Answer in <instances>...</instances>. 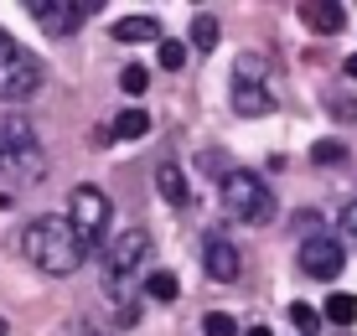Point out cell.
I'll return each mask as SVG.
<instances>
[{"mask_svg":"<svg viewBox=\"0 0 357 336\" xmlns=\"http://www.w3.org/2000/svg\"><path fill=\"white\" fill-rule=\"evenodd\" d=\"M21 248H26V259L42 269V275H52V280L73 275V269L83 264V254H89L68 217H36L26 228V238H21Z\"/></svg>","mask_w":357,"mask_h":336,"instance_id":"obj_1","label":"cell"},{"mask_svg":"<svg viewBox=\"0 0 357 336\" xmlns=\"http://www.w3.org/2000/svg\"><path fill=\"white\" fill-rule=\"evenodd\" d=\"M145 254H151V233H145V228H125L114 238V248H109V275H125L130 280V269H140Z\"/></svg>","mask_w":357,"mask_h":336,"instance_id":"obj_8","label":"cell"},{"mask_svg":"<svg viewBox=\"0 0 357 336\" xmlns=\"http://www.w3.org/2000/svg\"><path fill=\"white\" fill-rule=\"evenodd\" d=\"M321 316L331 321V326H352V321H357V295L337 290V295H331V300L321 305Z\"/></svg>","mask_w":357,"mask_h":336,"instance_id":"obj_15","label":"cell"},{"mask_svg":"<svg viewBox=\"0 0 357 336\" xmlns=\"http://www.w3.org/2000/svg\"><path fill=\"white\" fill-rule=\"evenodd\" d=\"M331 119L352 124V119H357V98H352V93H337V98H331Z\"/></svg>","mask_w":357,"mask_h":336,"instance_id":"obj_24","label":"cell"},{"mask_svg":"<svg viewBox=\"0 0 357 336\" xmlns=\"http://www.w3.org/2000/svg\"><path fill=\"white\" fill-rule=\"evenodd\" d=\"M36 83H42V62L10 31H0V98H6V104H21V98L36 93Z\"/></svg>","mask_w":357,"mask_h":336,"instance_id":"obj_3","label":"cell"},{"mask_svg":"<svg viewBox=\"0 0 357 336\" xmlns=\"http://www.w3.org/2000/svg\"><path fill=\"white\" fill-rule=\"evenodd\" d=\"M342 233H347V243L357 248V197H352L347 207H342Z\"/></svg>","mask_w":357,"mask_h":336,"instance_id":"obj_25","label":"cell"},{"mask_svg":"<svg viewBox=\"0 0 357 336\" xmlns=\"http://www.w3.org/2000/svg\"><path fill=\"white\" fill-rule=\"evenodd\" d=\"M93 10H98V0H83V6H68V0H31V16L42 21L47 31H57V36L73 31L78 16H93Z\"/></svg>","mask_w":357,"mask_h":336,"instance_id":"obj_9","label":"cell"},{"mask_svg":"<svg viewBox=\"0 0 357 336\" xmlns=\"http://www.w3.org/2000/svg\"><path fill=\"white\" fill-rule=\"evenodd\" d=\"M311 155H316V166H342V160H347V145L342 140H316Z\"/></svg>","mask_w":357,"mask_h":336,"instance_id":"obj_22","label":"cell"},{"mask_svg":"<svg viewBox=\"0 0 357 336\" xmlns=\"http://www.w3.org/2000/svg\"><path fill=\"white\" fill-rule=\"evenodd\" d=\"M155 186H161V197L171 207H187L192 202V186H187V176H181L176 160H161V166H155Z\"/></svg>","mask_w":357,"mask_h":336,"instance_id":"obj_11","label":"cell"},{"mask_svg":"<svg viewBox=\"0 0 357 336\" xmlns=\"http://www.w3.org/2000/svg\"><path fill=\"white\" fill-rule=\"evenodd\" d=\"M119 89H125L130 98H140L145 89H151V68H140V62H130V68L119 72Z\"/></svg>","mask_w":357,"mask_h":336,"instance_id":"obj_18","label":"cell"},{"mask_svg":"<svg viewBox=\"0 0 357 336\" xmlns=\"http://www.w3.org/2000/svg\"><path fill=\"white\" fill-rule=\"evenodd\" d=\"M145 135H151V114H145L140 104H130V109L114 114V140H145Z\"/></svg>","mask_w":357,"mask_h":336,"instance_id":"obj_14","label":"cell"},{"mask_svg":"<svg viewBox=\"0 0 357 336\" xmlns=\"http://www.w3.org/2000/svg\"><path fill=\"white\" fill-rule=\"evenodd\" d=\"M68 222H73V233L83 238V248L98 243L109 233V222H114V207H109V197L98 192V186H73V197H68Z\"/></svg>","mask_w":357,"mask_h":336,"instance_id":"obj_5","label":"cell"},{"mask_svg":"<svg viewBox=\"0 0 357 336\" xmlns=\"http://www.w3.org/2000/svg\"><path fill=\"white\" fill-rule=\"evenodd\" d=\"M0 166H10V176H21V181H42V171H47V155L21 114H6V124H0Z\"/></svg>","mask_w":357,"mask_h":336,"instance_id":"obj_2","label":"cell"},{"mask_svg":"<svg viewBox=\"0 0 357 336\" xmlns=\"http://www.w3.org/2000/svg\"><path fill=\"white\" fill-rule=\"evenodd\" d=\"M187 47H197V52H213V47H218V16H207V10H202V16L192 21V31H187Z\"/></svg>","mask_w":357,"mask_h":336,"instance_id":"obj_16","label":"cell"},{"mask_svg":"<svg viewBox=\"0 0 357 336\" xmlns=\"http://www.w3.org/2000/svg\"><path fill=\"white\" fill-rule=\"evenodd\" d=\"M155 57H161V68H171V72L187 68V42H166L161 36V42H155Z\"/></svg>","mask_w":357,"mask_h":336,"instance_id":"obj_21","label":"cell"},{"mask_svg":"<svg viewBox=\"0 0 357 336\" xmlns=\"http://www.w3.org/2000/svg\"><path fill=\"white\" fill-rule=\"evenodd\" d=\"M342 264H347V254H342V243L331 238V233H311V238H301V269L311 280H337Z\"/></svg>","mask_w":357,"mask_h":336,"instance_id":"obj_6","label":"cell"},{"mask_svg":"<svg viewBox=\"0 0 357 336\" xmlns=\"http://www.w3.org/2000/svg\"><path fill=\"white\" fill-rule=\"evenodd\" d=\"M202 264H207V275H213L218 284H233V280L243 275L238 243H228L223 233H207V243H202Z\"/></svg>","mask_w":357,"mask_h":336,"instance_id":"obj_7","label":"cell"},{"mask_svg":"<svg viewBox=\"0 0 357 336\" xmlns=\"http://www.w3.org/2000/svg\"><path fill=\"white\" fill-rule=\"evenodd\" d=\"M233 109H238V114H264L269 109V89L254 83V78H233Z\"/></svg>","mask_w":357,"mask_h":336,"instance_id":"obj_12","label":"cell"},{"mask_svg":"<svg viewBox=\"0 0 357 336\" xmlns=\"http://www.w3.org/2000/svg\"><path fill=\"white\" fill-rule=\"evenodd\" d=\"M223 213L238 217V222H269L275 217V192L254 171H233L223 181Z\"/></svg>","mask_w":357,"mask_h":336,"instance_id":"obj_4","label":"cell"},{"mask_svg":"<svg viewBox=\"0 0 357 336\" xmlns=\"http://www.w3.org/2000/svg\"><path fill=\"white\" fill-rule=\"evenodd\" d=\"M243 336H269V326H249V331H243Z\"/></svg>","mask_w":357,"mask_h":336,"instance_id":"obj_27","label":"cell"},{"mask_svg":"<svg viewBox=\"0 0 357 336\" xmlns=\"http://www.w3.org/2000/svg\"><path fill=\"white\" fill-rule=\"evenodd\" d=\"M197 166H202L207 176H218V181H228V176H233V166H228V155H223V151H207L202 160H197Z\"/></svg>","mask_w":357,"mask_h":336,"instance_id":"obj_23","label":"cell"},{"mask_svg":"<svg viewBox=\"0 0 357 336\" xmlns=\"http://www.w3.org/2000/svg\"><path fill=\"white\" fill-rule=\"evenodd\" d=\"M202 336H238V321L228 310H207L202 316Z\"/></svg>","mask_w":357,"mask_h":336,"instance_id":"obj_20","label":"cell"},{"mask_svg":"<svg viewBox=\"0 0 357 336\" xmlns=\"http://www.w3.org/2000/svg\"><path fill=\"white\" fill-rule=\"evenodd\" d=\"M176 275H171V269H151V280H145V295H151V300H176Z\"/></svg>","mask_w":357,"mask_h":336,"instance_id":"obj_17","label":"cell"},{"mask_svg":"<svg viewBox=\"0 0 357 336\" xmlns=\"http://www.w3.org/2000/svg\"><path fill=\"white\" fill-rule=\"evenodd\" d=\"M295 16H301L316 36H337L342 26H347V10H342L337 0H301V6H295Z\"/></svg>","mask_w":357,"mask_h":336,"instance_id":"obj_10","label":"cell"},{"mask_svg":"<svg viewBox=\"0 0 357 336\" xmlns=\"http://www.w3.org/2000/svg\"><path fill=\"white\" fill-rule=\"evenodd\" d=\"M0 336H6V321H0Z\"/></svg>","mask_w":357,"mask_h":336,"instance_id":"obj_28","label":"cell"},{"mask_svg":"<svg viewBox=\"0 0 357 336\" xmlns=\"http://www.w3.org/2000/svg\"><path fill=\"white\" fill-rule=\"evenodd\" d=\"M290 326L301 331V336H311L316 326H321V310H316V305H305V300H295V305H290Z\"/></svg>","mask_w":357,"mask_h":336,"instance_id":"obj_19","label":"cell"},{"mask_svg":"<svg viewBox=\"0 0 357 336\" xmlns=\"http://www.w3.org/2000/svg\"><path fill=\"white\" fill-rule=\"evenodd\" d=\"M114 42H161V21L155 16H125V21H114Z\"/></svg>","mask_w":357,"mask_h":336,"instance_id":"obj_13","label":"cell"},{"mask_svg":"<svg viewBox=\"0 0 357 336\" xmlns=\"http://www.w3.org/2000/svg\"><path fill=\"white\" fill-rule=\"evenodd\" d=\"M342 68H347V78H357V52H352L347 62H342Z\"/></svg>","mask_w":357,"mask_h":336,"instance_id":"obj_26","label":"cell"}]
</instances>
